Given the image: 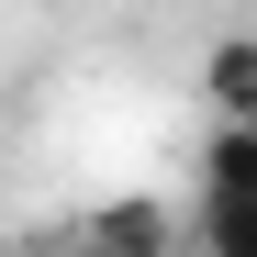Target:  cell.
<instances>
[{
    "instance_id": "obj_4",
    "label": "cell",
    "mask_w": 257,
    "mask_h": 257,
    "mask_svg": "<svg viewBox=\"0 0 257 257\" xmlns=\"http://www.w3.org/2000/svg\"><path fill=\"white\" fill-rule=\"evenodd\" d=\"M201 257H257V212H224V201H201Z\"/></svg>"
},
{
    "instance_id": "obj_3",
    "label": "cell",
    "mask_w": 257,
    "mask_h": 257,
    "mask_svg": "<svg viewBox=\"0 0 257 257\" xmlns=\"http://www.w3.org/2000/svg\"><path fill=\"white\" fill-rule=\"evenodd\" d=\"M201 101L224 112V123H257V34L212 45V67H201Z\"/></svg>"
},
{
    "instance_id": "obj_2",
    "label": "cell",
    "mask_w": 257,
    "mask_h": 257,
    "mask_svg": "<svg viewBox=\"0 0 257 257\" xmlns=\"http://www.w3.org/2000/svg\"><path fill=\"white\" fill-rule=\"evenodd\" d=\"M201 201L257 212V123H212V146H201Z\"/></svg>"
},
{
    "instance_id": "obj_1",
    "label": "cell",
    "mask_w": 257,
    "mask_h": 257,
    "mask_svg": "<svg viewBox=\"0 0 257 257\" xmlns=\"http://www.w3.org/2000/svg\"><path fill=\"white\" fill-rule=\"evenodd\" d=\"M168 246H179V212L157 190H123V201H101L78 224V257H168Z\"/></svg>"
}]
</instances>
